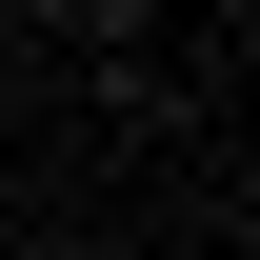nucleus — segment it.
<instances>
[{"mask_svg":"<svg viewBox=\"0 0 260 260\" xmlns=\"http://www.w3.org/2000/svg\"><path fill=\"white\" fill-rule=\"evenodd\" d=\"M40 20H60V0H40Z\"/></svg>","mask_w":260,"mask_h":260,"instance_id":"f257e3e1","label":"nucleus"}]
</instances>
